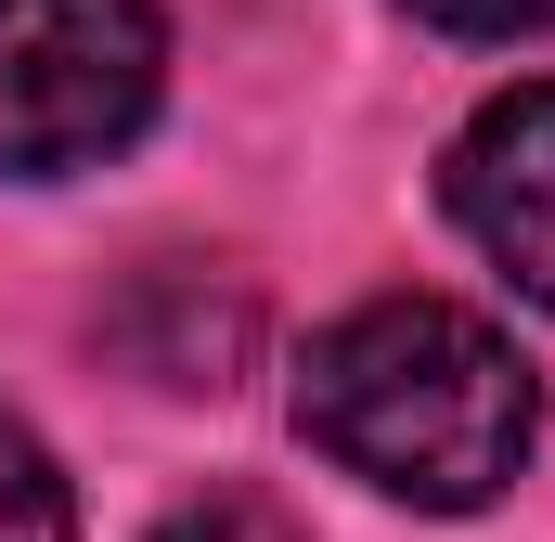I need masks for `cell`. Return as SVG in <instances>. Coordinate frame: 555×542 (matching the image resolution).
I'll use <instances>...</instances> for the list:
<instances>
[{"instance_id":"obj_4","label":"cell","mask_w":555,"mask_h":542,"mask_svg":"<svg viewBox=\"0 0 555 542\" xmlns=\"http://www.w3.org/2000/svg\"><path fill=\"white\" fill-rule=\"evenodd\" d=\"M0 542H78V504L52 478V452L26 439V413H0Z\"/></svg>"},{"instance_id":"obj_5","label":"cell","mask_w":555,"mask_h":542,"mask_svg":"<svg viewBox=\"0 0 555 542\" xmlns=\"http://www.w3.org/2000/svg\"><path fill=\"white\" fill-rule=\"evenodd\" d=\"M155 542H310V530L284 517L272 491H194V504L155 517Z\"/></svg>"},{"instance_id":"obj_3","label":"cell","mask_w":555,"mask_h":542,"mask_svg":"<svg viewBox=\"0 0 555 542\" xmlns=\"http://www.w3.org/2000/svg\"><path fill=\"white\" fill-rule=\"evenodd\" d=\"M439 194H452L465 246L504 271L530 310H555V78L491 91V104L465 117V142H452Z\"/></svg>"},{"instance_id":"obj_1","label":"cell","mask_w":555,"mask_h":542,"mask_svg":"<svg viewBox=\"0 0 555 542\" xmlns=\"http://www.w3.org/2000/svg\"><path fill=\"white\" fill-rule=\"evenodd\" d=\"M297 439L388 504L478 517L530 465L543 388H530L504 323H478L452 297H362L297 375Z\"/></svg>"},{"instance_id":"obj_2","label":"cell","mask_w":555,"mask_h":542,"mask_svg":"<svg viewBox=\"0 0 555 542\" xmlns=\"http://www.w3.org/2000/svg\"><path fill=\"white\" fill-rule=\"evenodd\" d=\"M155 0H0V181H78L155 117Z\"/></svg>"},{"instance_id":"obj_6","label":"cell","mask_w":555,"mask_h":542,"mask_svg":"<svg viewBox=\"0 0 555 542\" xmlns=\"http://www.w3.org/2000/svg\"><path fill=\"white\" fill-rule=\"evenodd\" d=\"M401 13H426L439 39H530V26H555V0H401Z\"/></svg>"}]
</instances>
